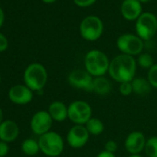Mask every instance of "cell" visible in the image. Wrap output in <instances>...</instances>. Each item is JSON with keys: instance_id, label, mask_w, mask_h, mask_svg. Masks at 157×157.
I'll return each mask as SVG.
<instances>
[{"instance_id": "cell-1", "label": "cell", "mask_w": 157, "mask_h": 157, "mask_svg": "<svg viewBox=\"0 0 157 157\" xmlns=\"http://www.w3.org/2000/svg\"><path fill=\"white\" fill-rule=\"evenodd\" d=\"M137 66L134 56L120 54L110 60L108 74L113 81L119 83L132 82L136 75Z\"/></svg>"}, {"instance_id": "cell-2", "label": "cell", "mask_w": 157, "mask_h": 157, "mask_svg": "<svg viewBox=\"0 0 157 157\" xmlns=\"http://www.w3.org/2000/svg\"><path fill=\"white\" fill-rule=\"evenodd\" d=\"M109 65L108 56L97 49L90 50L84 57V67L94 78L105 76L108 73Z\"/></svg>"}, {"instance_id": "cell-3", "label": "cell", "mask_w": 157, "mask_h": 157, "mask_svg": "<svg viewBox=\"0 0 157 157\" xmlns=\"http://www.w3.org/2000/svg\"><path fill=\"white\" fill-rule=\"evenodd\" d=\"M46 68L40 63H33L29 65L23 75L25 85L33 92H39L44 89L47 82Z\"/></svg>"}, {"instance_id": "cell-4", "label": "cell", "mask_w": 157, "mask_h": 157, "mask_svg": "<svg viewBox=\"0 0 157 157\" xmlns=\"http://www.w3.org/2000/svg\"><path fill=\"white\" fill-rule=\"evenodd\" d=\"M38 143L40 151L49 157L59 156L65 147V142L61 135L56 131H49L42 136H39Z\"/></svg>"}, {"instance_id": "cell-5", "label": "cell", "mask_w": 157, "mask_h": 157, "mask_svg": "<svg viewBox=\"0 0 157 157\" xmlns=\"http://www.w3.org/2000/svg\"><path fill=\"white\" fill-rule=\"evenodd\" d=\"M93 117V109L89 103L76 100L67 105V119L74 125H85Z\"/></svg>"}, {"instance_id": "cell-6", "label": "cell", "mask_w": 157, "mask_h": 157, "mask_svg": "<svg viewBox=\"0 0 157 157\" xmlns=\"http://www.w3.org/2000/svg\"><path fill=\"white\" fill-rule=\"evenodd\" d=\"M104 32L103 21L96 16H88L80 25V33L82 37L88 42L98 40Z\"/></svg>"}, {"instance_id": "cell-7", "label": "cell", "mask_w": 157, "mask_h": 157, "mask_svg": "<svg viewBox=\"0 0 157 157\" xmlns=\"http://www.w3.org/2000/svg\"><path fill=\"white\" fill-rule=\"evenodd\" d=\"M157 32V18L150 12L142 13L136 21V33L142 41L151 40Z\"/></svg>"}, {"instance_id": "cell-8", "label": "cell", "mask_w": 157, "mask_h": 157, "mask_svg": "<svg viewBox=\"0 0 157 157\" xmlns=\"http://www.w3.org/2000/svg\"><path fill=\"white\" fill-rule=\"evenodd\" d=\"M117 47L122 54L135 56L142 53L144 44L138 35L125 33L117 38Z\"/></svg>"}, {"instance_id": "cell-9", "label": "cell", "mask_w": 157, "mask_h": 157, "mask_svg": "<svg viewBox=\"0 0 157 157\" xmlns=\"http://www.w3.org/2000/svg\"><path fill=\"white\" fill-rule=\"evenodd\" d=\"M68 83L76 88L92 93L94 77L86 69H74L67 76Z\"/></svg>"}, {"instance_id": "cell-10", "label": "cell", "mask_w": 157, "mask_h": 157, "mask_svg": "<svg viewBox=\"0 0 157 157\" xmlns=\"http://www.w3.org/2000/svg\"><path fill=\"white\" fill-rule=\"evenodd\" d=\"M90 136L84 125H74L67 134V142L73 149H81L87 144Z\"/></svg>"}, {"instance_id": "cell-11", "label": "cell", "mask_w": 157, "mask_h": 157, "mask_svg": "<svg viewBox=\"0 0 157 157\" xmlns=\"http://www.w3.org/2000/svg\"><path fill=\"white\" fill-rule=\"evenodd\" d=\"M53 119L48 111L41 110L36 112L31 119V128L33 132L38 136H42L50 131Z\"/></svg>"}, {"instance_id": "cell-12", "label": "cell", "mask_w": 157, "mask_h": 157, "mask_svg": "<svg viewBox=\"0 0 157 157\" xmlns=\"http://www.w3.org/2000/svg\"><path fill=\"white\" fill-rule=\"evenodd\" d=\"M146 140L141 131H132L126 137L124 147L129 154H140L144 151Z\"/></svg>"}, {"instance_id": "cell-13", "label": "cell", "mask_w": 157, "mask_h": 157, "mask_svg": "<svg viewBox=\"0 0 157 157\" xmlns=\"http://www.w3.org/2000/svg\"><path fill=\"white\" fill-rule=\"evenodd\" d=\"M33 97V92L26 85H15L9 92L10 100L16 105H27Z\"/></svg>"}, {"instance_id": "cell-14", "label": "cell", "mask_w": 157, "mask_h": 157, "mask_svg": "<svg viewBox=\"0 0 157 157\" xmlns=\"http://www.w3.org/2000/svg\"><path fill=\"white\" fill-rule=\"evenodd\" d=\"M141 3L138 0H124L121 5V13L124 19L132 21H137L142 14Z\"/></svg>"}, {"instance_id": "cell-15", "label": "cell", "mask_w": 157, "mask_h": 157, "mask_svg": "<svg viewBox=\"0 0 157 157\" xmlns=\"http://www.w3.org/2000/svg\"><path fill=\"white\" fill-rule=\"evenodd\" d=\"M20 134V128L12 120H5L0 124V140L5 142L14 141Z\"/></svg>"}, {"instance_id": "cell-16", "label": "cell", "mask_w": 157, "mask_h": 157, "mask_svg": "<svg viewBox=\"0 0 157 157\" xmlns=\"http://www.w3.org/2000/svg\"><path fill=\"white\" fill-rule=\"evenodd\" d=\"M48 113L52 119L56 122H63L67 119V106L60 101H55L50 104Z\"/></svg>"}, {"instance_id": "cell-17", "label": "cell", "mask_w": 157, "mask_h": 157, "mask_svg": "<svg viewBox=\"0 0 157 157\" xmlns=\"http://www.w3.org/2000/svg\"><path fill=\"white\" fill-rule=\"evenodd\" d=\"M112 90L111 82L105 76L95 77L93 82V90L92 93H94L98 95H107Z\"/></svg>"}, {"instance_id": "cell-18", "label": "cell", "mask_w": 157, "mask_h": 157, "mask_svg": "<svg viewBox=\"0 0 157 157\" xmlns=\"http://www.w3.org/2000/svg\"><path fill=\"white\" fill-rule=\"evenodd\" d=\"M131 84H132L133 93L140 96H144L148 94L152 88L150 82H148L147 78H145L140 77H135L131 82Z\"/></svg>"}, {"instance_id": "cell-19", "label": "cell", "mask_w": 157, "mask_h": 157, "mask_svg": "<svg viewBox=\"0 0 157 157\" xmlns=\"http://www.w3.org/2000/svg\"><path fill=\"white\" fill-rule=\"evenodd\" d=\"M86 129L88 130L89 134L92 136H99L101 135L105 130V124L104 122L97 118V117H92L88 120V122L84 125Z\"/></svg>"}, {"instance_id": "cell-20", "label": "cell", "mask_w": 157, "mask_h": 157, "mask_svg": "<svg viewBox=\"0 0 157 157\" xmlns=\"http://www.w3.org/2000/svg\"><path fill=\"white\" fill-rule=\"evenodd\" d=\"M21 150L26 155H29V156H33L37 154L40 151L38 140H35L33 139L25 140L21 144Z\"/></svg>"}, {"instance_id": "cell-21", "label": "cell", "mask_w": 157, "mask_h": 157, "mask_svg": "<svg viewBox=\"0 0 157 157\" xmlns=\"http://www.w3.org/2000/svg\"><path fill=\"white\" fill-rule=\"evenodd\" d=\"M144 152L148 157H157V137L152 136L146 140Z\"/></svg>"}, {"instance_id": "cell-22", "label": "cell", "mask_w": 157, "mask_h": 157, "mask_svg": "<svg viewBox=\"0 0 157 157\" xmlns=\"http://www.w3.org/2000/svg\"><path fill=\"white\" fill-rule=\"evenodd\" d=\"M137 65L140 66V67L144 68V69H149L154 65L153 58L148 53H141L140 55L138 56Z\"/></svg>"}, {"instance_id": "cell-23", "label": "cell", "mask_w": 157, "mask_h": 157, "mask_svg": "<svg viewBox=\"0 0 157 157\" xmlns=\"http://www.w3.org/2000/svg\"><path fill=\"white\" fill-rule=\"evenodd\" d=\"M147 80L152 88L157 89V64H154L151 68L148 69Z\"/></svg>"}, {"instance_id": "cell-24", "label": "cell", "mask_w": 157, "mask_h": 157, "mask_svg": "<svg viewBox=\"0 0 157 157\" xmlns=\"http://www.w3.org/2000/svg\"><path fill=\"white\" fill-rule=\"evenodd\" d=\"M119 93L123 96H128L131 94H133V89H132L131 82L120 83L119 84Z\"/></svg>"}, {"instance_id": "cell-25", "label": "cell", "mask_w": 157, "mask_h": 157, "mask_svg": "<svg viewBox=\"0 0 157 157\" xmlns=\"http://www.w3.org/2000/svg\"><path fill=\"white\" fill-rule=\"evenodd\" d=\"M117 150V143L115 140H107L105 144V151L115 153Z\"/></svg>"}, {"instance_id": "cell-26", "label": "cell", "mask_w": 157, "mask_h": 157, "mask_svg": "<svg viewBox=\"0 0 157 157\" xmlns=\"http://www.w3.org/2000/svg\"><path fill=\"white\" fill-rule=\"evenodd\" d=\"M96 0H73V2L81 8H88L95 3Z\"/></svg>"}, {"instance_id": "cell-27", "label": "cell", "mask_w": 157, "mask_h": 157, "mask_svg": "<svg viewBox=\"0 0 157 157\" xmlns=\"http://www.w3.org/2000/svg\"><path fill=\"white\" fill-rule=\"evenodd\" d=\"M8 46H9V42H8L7 37L0 33V52L7 50Z\"/></svg>"}, {"instance_id": "cell-28", "label": "cell", "mask_w": 157, "mask_h": 157, "mask_svg": "<svg viewBox=\"0 0 157 157\" xmlns=\"http://www.w3.org/2000/svg\"><path fill=\"white\" fill-rule=\"evenodd\" d=\"M9 152V145L7 142L0 140V157H4Z\"/></svg>"}, {"instance_id": "cell-29", "label": "cell", "mask_w": 157, "mask_h": 157, "mask_svg": "<svg viewBox=\"0 0 157 157\" xmlns=\"http://www.w3.org/2000/svg\"><path fill=\"white\" fill-rule=\"evenodd\" d=\"M96 157H117L116 155H115V153H112V152H108V151H102L101 152H99L98 154H97V156Z\"/></svg>"}, {"instance_id": "cell-30", "label": "cell", "mask_w": 157, "mask_h": 157, "mask_svg": "<svg viewBox=\"0 0 157 157\" xmlns=\"http://www.w3.org/2000/svg\"><path fill=\"white\" fill-rule=\"evenodd\" d=\"M4 20H5V15L3 12V10L0 8V27H1L4 23Z\"/></svg>"}, {"instance_id": "cell-31", "label": "cell", "mask_w": 157, "mask_h": 157, "mask_svg": "<svg viewBox=\"0 0 157 157\" xmlns=\"http://www.w3.org/2000/svg\"><path fill=\"white\" fill-rule=\"evenodd\" d=\"M3 122V111L2 109L0 108V124Z\"/></svg>"}, {"instance_id": "cell-32", "label": "cell", "mask_w": 157, "mask_h": 157, "mask_svg": "<svg viewBox=\"0 0 157 157\" xmlns=\"http://www.w3.org/2000/svg\"><path fill=\"white\" fill-rule=\"evenodd\" d=\"M43 2L44 3H47V4H50V3H54L55 1H56V0H42Z\"/></svg>"}, {"instance_id": "cell-33", "label": "cell", "mask_w": 157, "mask_h": 157, "mask_svg": "<svg viewBox=\"0 0 157 157\" xmlns=\"http://www.w3.org/2000/svg\"><path fill=\"white\" fill-rule=\"evenodd\" d=\"M128 157H143L141 154H129Z\"/></svg>"}, {"instance_id": "cell-34", "label": "cell", "mask_w": 157, "mask_h": 157, "mask_svg": "<svg viewBox=\"0 0 157 157\" xmlns=\"http://www.w3.org/2000/svg\"><path fill=\"white\" fill-rule=\"evenodd\" d=\"M138 1H140V3H147L148 1H150V0H138Z\"/></svg>"}, {"instance_id": "cell-35", "label": "cell", "mask_w": 157, "mask_h": 157, "mask_svg": "<svg viewBox=\"0 0 157 157\" xmlns=\"http://www.w3.org/2000/svg\"><path fill=\"white\" fill-rule=\"evenodd\" d=\"M0 82H1V77H0Z\"/></svg>"}]
</instances>
